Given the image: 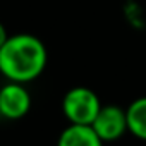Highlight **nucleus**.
I'll use <instances>...</instances> for the list:
<instances>
[{
    "label": "nucleus",
    "instance_id": "obj_2",
    "mask_svg": "<svg viewBox=\"0 0 146 146\" xmlns=\"http://www.w3.org/2000/svg\"><path fill=\"white\" fill-rule=\"evenodd\" d=\"M102 107L98 95L86 86L70 88L62 98V112L69 124L91 125Z\"/></svg>",
    "mask_w": 146,
    "mask_h": 146
},
{
    "label": "nucleus",
    "instance_id": "obj_3",
    "mask_svg": "<svg viewBox=\"0 0 146 146\" xmlns=\"http://www.w3.org/2000/svg\"><path fill=\"white\" fill-rule=\"evenodd\" d=\"M91 127L103 143L117 141L125 134V131H129L125 110L117 105H103L95 117Z\"/></svg>",
    "mask_w": 146,
    "mask_h": 146
},
{
    "label": "nucleus",
    "instance_id": "obj_1",
    "mask_svg": "<svg viewBox=\"0 0 146 146\" xmlns=\"http://www.w3.org/2000/svg\"><path fill=\"white\" fill-rule=\"evenodd\" d=\"M48 52L43 41L33 35L21 33L7 38L0 48V74L12 83H29L45 70Z\"/></svg>",
    "mask_w": 146,
    "mask_h": 146
},
{
    "label": "nucleus",
    "instance_id": "obj_4",
    "mask_svg": "<svg viewBox=\"0 0 146 146\" xmlns=\"http://www.w3.org/2000/svg\"><path fill=\"white\" fill-rule=\"evenodd\" d=\"M31 108V95L21 83H12L0 88V115L9 120H17L28 115Z\"/></svg>",
    "mask_w": 146,
    "mask_h": 146
},
{
    "label": "nucleus",
    "instance_id": "obj_7",
    "mask_svg": "<svg viewBox=\"0 0 146 146\" xmlns=\"http://www.w3.org/2000/svg\"><path fill=\"white\" fill-rule=\"evenodd\" d=\"M7 38H9V35H7V29H5V26L0 23V48L4 46V43L7 41Z\"/></svg>",
    "mask_w": 146,
    "mask_h": 146
},
{
    "label": "nucleus",
    "instance_id": "obj_5",
    "mask_svg": "<svg viewBox=\"0 0 146 146\" xmlns=\"http://www.w3.org/2000/svg\"><path fill=\"white\" fill-rule=\"evenodd\" d=\"M105 143L98 137L91 125L69 124L58 136L57 146H103Z\"/></svg>",
    "mask_w": 146,
    "mask_h": 146
},
{
    "label": "nucleus",
    "instance_id": "obj_6",
    "mask_svg": "<svg viewBox=\"0 0 146 146\" xmlns=\"http://www.w3.org/2000/svg\"><path fill=\"white\" fill-rule=\"evenodd\" d=\"M127 129L136 137L146 141V96L136 98L127 108Z\"/></svg>",
    "mask_w": 146,
    "mask_h": 146
}]
</instances>
